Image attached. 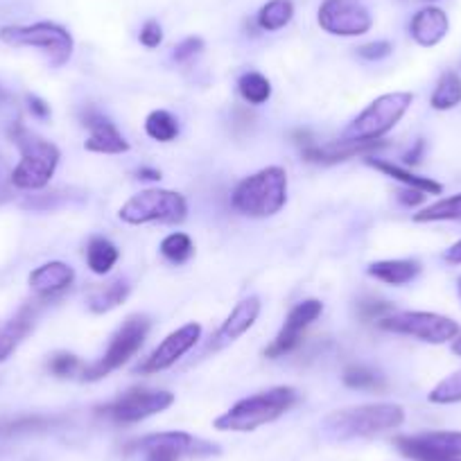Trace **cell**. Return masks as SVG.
Listing matches in <instances>:
<instances>
[{"label":"cell","mask_w":461,"mask_h":461,"mask_svg":"<svg viewBox=\"0 0 461 461\" xmlns=\"http://www.w3.org/2000/svg\"><path fill=\"white\" fill-rule=\"evenodd\" d=\"M299 401V393L292 387H272L256 396L242 398L236 405L217 416L212 428L220 432H254L263 425L274 423Z\"/></svg>","instance_id":"1"},{"label":"cell","mask_w":461,"mask_h":461,"mask_svg":"<svg viewBox=\"0 0 461 461\" xmlns=\"http://www.w3.org/2000/svg\"><path fill=\"white\" fill-rule=\"evenodd\" d=\"M405 423V410L396 402H371V405L346 407L332 411L323 420V432L337 441L375 437Z\"/></svg>","instance_id":"2"},{"label":"cell","mask_w":461,"mask_h":461,"mask_svg":"<svg viewBox=\"0 0 461 461\" xmlns=\"http://www.w3.org/2000/svg\"><path fill=\"white\" fill-rule=\"evenodd\" d=\"M10 136L21 149V161L12 172V185L19 190H43L59 166L61 154L57 145L25 130L23 125L12 127Z\"/></svg>","instance_id":"3"},{"label":"cell","mask_w":461,"mask_h":461,"mask_svg":"<svg viewBox=\"0 0 461 461\" xmlns=\"http://www.w3.org/2000/svg\"><path fill=\"white\" fill-rule=\"evenodd\" d=\"M287 202V172L281 166H269L247 176L230 194V203L245 217H272Z\"/></svg>","instance_id":"4"},{"label":"cell","mask_w":461,"mask_h":461,"mask_svg":"<svg viewBox=\"0 0 461 461\" xmlns=\"http://www.w3.org/2000/svg\"><path fill=\"white\" fill-rule=\"evenodd\" d=\"M411 102H414L411 93H384V95L375 97L356 121L341 131L339 140H344V143L380 140L402 121V115L407 113Z\"/></svg>","instance_id":"5"},{"label":"cell","mask_w":461,"mask_h":461,"mask_svg":"<svg viewBox=\"0 0 461 461\" xmlns=\"http://www.w3.org/2000/svg\"><path fill=\"white\" fill-rule=\"evenodd\" d=\"M127 224H181L188 217V202L184 194L166 188H148L127 199L118 211Z\"/></svg>","instance_id":"6"},{"label":"cell","mask_w":461,"mask_h":461,"mask_svg":"<svg viewBox=\"0 0 461 461\" xmlns=\"http://www.w3.org/2000/svg\"><path fill=\"white\" fill-rule=\"evenodd\" d=\"M0 41L14 48H37L46 52L55 68L68 64L75 41L68 30L52 21H39L32 25H7L0 30Z\"/></svg>","instance_id":"7"},{"label":"cell","mask_w":461,"mask_h":461,"mask_svg":"<svg viewBox=\"0 0 461 461\" xmlns=\"http://www.w3.org/2000/svg\"><path fill=\"white\" fill-rule=\"evenodd\" d=\"M149 332V319L145 314H131L122 321V326L115 330V335L111 337L109 348H106L104 356L95 362V365L86 366L84 369L82 378L86 383H95V380L106 378L111 371L121 369L122 365L131 360L136 353L140 351L145 337Z\"/></svg>","instance_id":"8"},{"label":"cell","mask_w":461,"mask_h":461,"mask_svg":"<svg viewBox=\"0 0 461 461\" xmlns=\"http://www.w3.org/2000/svg\"><path fill=\"white\" fill-rule=\"evenodd\" d=\"M378 328L396 335L416 337L428 344H446L461 332L459 323L437 312H392L378 321Z\"/></svg>","instance_id":"9"},{"label":"cell","mask_w":461,"mask_h":461,"mask_svg":"<svg viewBox=\"0 0 461 461\" xmlns=\"http://www.w3.org/2000/svg\"><path fill=\"white\" fill-rule=\"evenodd\" d=\"M175 402V393L166 389L131 387L115 398L111 405L102 407V414L109 416L115 423H139L154 414H161Z\"/></svg>","instance_id":"10"},{"label":"cell","mask_w":461,"mask_h":461,"mask_svg":"<svg viewBox=\"0 0 461 461\" xmlns=\"http://www.w3.org/2000/svg\"><path fill=\"white\" fill-rule=\"evenodd\" d=\"M317 23L332 37H362L374 28V16L360 0H323Z\"/></svg>","instance_id":"11"},{"label":"cell","mask_w":461,"mask_h":461,"mask_svg":"<svg viewBox=\"0 0 461 461\" xmlns=\"http://www.w3.org/2000/svg\"><path fill=\"white\" fill-rule=\"evenodd\" d=\"M131 450L143 452L145 461H179L185 455H212L217 447L188 432H158L131 443Z\"/></svg>","instance_id":"12"},{"label":"cell","mask_w":461,"mask_h":461,"mask_svg":"<svg viewBox=\"0 0 461 461\" xmlns=\"http://www.w3.org/2000/svg\"><path fill=\"white\" fill-rule=\"evenodd\" d=\"M396 447L414 461H450L461 456V432H423L398 437Z\"/></svg>","instance_id":"13"},{"label":"cell","mask_w":461,"mask_h":461,"mask_svg":"<svg viewBox=\"0 0 461 461\" xmlns=\"http://www.w3.org/2000/svg\"><path fill=\"white\" fill-rule=\"evenodd\" d=\"M321 312H323V305L321 301L317 299H308L296 303L294 308L290 310V314H287L285 323H283L276 339L265 348V357L276 360V357H283L287 356V353L294 351L296 346L301 344V339H303L305 328H308L312 321H317V319L321 317Z\"/></svg>","instance_id":"14"},{"label":"cell","mask_w":461,"mask_h":461,"mask_svg":"<svg viewBox=\"0 0 461 461\" xmlns=\"http://www.w3.org/2000/svg\"><path fill=\"white\" fill-rule=\"evenodd\" d=\"M199 339H202V326L194 321L185 323L179 330L170 332V335L149 353V357H145V362L139 366V371L148 375L170 369V366H175L190 348H194V344H197Z\"/></svg>","instance_id":"15"},{"label":"cell","mask_w":461,"mask_h":461,"mask_svg":"<svg viewBox=\"0 0 461 461\" xmlns=\"http://www.w3.org/2000/svg\"><path fill=\"white\" fill-rule=\"evenodd\" d=\"M305 140H296L301 145V157L310 163H339L348 161L356 157H369V154L378 152L384 145L383 140H366V143H344V140H335L330 145H317L303 134Z\"/></svg>","instance_id":"16"},{"label":"cell","mask_w":461,"mask_h":461,"mask_svg":"<svg viewBox=\"0 0 461 461\" xmlns=\"http://www.w3.org/2000/svg\"><path fill=\"white\" fill-rule=\"evenodd\" d=\"M82 125L91 130L84 148L95 154H125L130 152V140L118 131V127L97 111L88 109L82 118Z\"/></svg>","instance_id":"17"},{"label":"cell","mask_w":461,"mask_h":461,"mask_svg":"<svg viewBox=\"0 0 461 461\" xmlns=\"http://www.w3.org/2000/svg\"><path fill=\"white\" fill-rule=\"evenodd\" d=\"M260 310H263V303H260L258 296H247L242 299L236 308L230 310V314L226 317V321L221 323L220 330L212 337L211 348L217 351V348H224V346L233 344L236 339H240L260 317Z\"/></svg>","instance_id":"18"},{"label":"cell","mask_w":461,"mask_h":461,"mask_svg":"<svg viewBox=\"0 0 461 461\" xmlns=\"http://www.w3.org/2000/svg\"><path fill=\"white\" fill-rule=\"evenodd\" d=\"M447 30H450V21L447 14L438 7H425V10L416 12L414 19L410 23V34L420 48H434L446 39Z\"/></svg>","instance_id":"19"},{"label":"cell","mask_w":461,"mask_h":461,"mask_svg":"<svg viewBox=\"0 0 461 461\" xmlns=\"http://www.w3.org/2000/svg\"><path fill=\"white\" fill-rule=\"evenodd\" d=\"M28 281L34 294L48 299V296L59 294V292L68 290L73 285L75 269L70 265L61 263V260H52V263H46L34 269Z\"/></svg>","instance_id":"20"},{"label":"cell","mask_w":461,"mask_h":461,"mask_svg":"<svg viewBox=\"0 0 461 461\" xmlns=\"http://www.w3.org/2000/svg\"><path fill=\"white\" fill-rule=\"evenodd\" d=\"M37 319V310L32 305H23L14 317L7 321V326L0 330V362H5L12 353L16 351V346L30 335Z\"/></svg>","instance_id":"21"},{"label":"cell","mask_w":461,"mask_h":461,"mask_svg":"<svg viewBox=\"0 0 461 461\" xmlns=\"http://www.w3.org/2000/svg\"><path fill=\"white\" fill-rule=\"evenodd\" d=\"M371 278L387 285H407L420 274V265L416 260H378L366 269Z\"/></svg>","instance_id":"22"},{"label":"cell","mask_w":461,"mask_h":461,"mask_svg":"<svg viewBox=\"0 0 461 461\" xmlns=\"http://www.w3.org/2000/svg\"><path fill=\"white\" fill-rule=\"evenodd\" d=\"M366 166L375 167V170H380L383 175L392 176V179L401 181V184H405L407 188H414V190H420V193L425 194H441L443 193V185L438 184V181L429 179V176H420V175H414V172L405 170V167L396 166V163L392 161H380V158H366Z\"/></svg>","instance_id":"23"},{"label":"cell","mask_w":461,"mask_h":461,"mask_svg":"<svg viewBox=\"0 0 461 461\" xmlns=\"http://www.w3.org/2000/svg\"><path fill=\"white\" fill-rule=\"evenodd\" d=\"M130 292L131 285L127 283V278H115V281L106 283V285L91 292V296H88V310L95 314L111 312V310H115L121 303H125Z\"/></svg>","instance_id":"24"},{"label":"cell","mask_w":461,"mask_h":461,"mask_svg":"<svg viewBox=\"0 0 461 461\" xmlns=\"http://www.w3.org/2000/svg\"><path fill=\"white\" fill-rule=\"evenodd\" d=\"M118 258H121V251H118V247H115L113 242L106 240V238H93V240L88 242L86 265L93 274H97V276L109 274L111 269L115 267V263H118Z\"/></svg>","instance_id":"25"},{"label":"cell","mask_w":461,"mask_h":461,"mask_svg":"<svg viewBox=\"0 0 461 461\" xmlns=\"http://www.w3.org/2000/svg\"><path fill=\"white\" fill-rule=\"evenodd\" d=\"M429 104L437 111H447L455 109L456 104H461V77L452 70L441 75V79L434 86L432 97H429Z\"/></svg>","instance_id":"26"},{"label":"cell","mask_w":461,"mask_h":461,"mask_svg":"<svg viewBox=\"0 0 461 461\" xmlns=\"http://www.w3.org/2000/svg\"><path fill=\"white\" fill-rule=\"evenodd\" d=\"M294 16V5L292 0H269L267 5L260 7L258 25L265 32H276L283 30Z\"/></svg>","instance_id":"27"},{"label":"cell","mask_w":461,"mask_h":461,"mask_svg":"<svg viewBox=\"0 0 461 461\" xmlns=\"http://www.w3.org/2000/svg\"><path fill=\"white\" fill-rule=\"evenodd\" d=\"M145 134L157 143H172L179 136V122L170 111L157 109L145 121Z\"/></svg>","instance_id":"28"},{"label":"cell","mask_w":461,"mask_h":461,"mask_svg":"<svg viewBox=\"0 0 461 461\" xmlns=\"http://www.w3.org/2000/svg\"><path fill=\"white\" fill-rule=\"evenodd\" d=\"M450 220H461V193L446 199H438V202L429 203L428 208H423V211H419L414 215V221H419V224Z\"/></svg>","instance_id":"29"},{"label":"cell","mask_w":461,"mask_h":461,"mask_svg":"<svg viewBox=\"0 0 461 461\" xmlns=\"http://www.w3.org/2000/svg\"><path fill=\"white\" fill-rule=\"evenodd\" d=\"M238 88H240V95L245 97V102L249 104H265V102L272 97V84L265 75L260 73H245L238 82Z\"/></svg>","instance_id":"30"},{"label":"cell","mask_w":461,"mask_h":461,"mask_svg":"<svg viewBox=\"0 0 461 461\" xmlns=\"http://www.w3.org/2000/svg\"><path fill=\"white\" fill-rule=\"evenodd\" d=\"M346 387L351 389H366V392H378V389H384V378L375 371L366 369V366H348L341 375Z\"/></svg>","instance_id":"31"},{"label":"cell","mask_w":461,"mask_h":461,"mask_svg":"<svg viewBox=\"0 0 461 461\" xmlns=\"http://www.w3.org/2000/svg\"><path fill=\"white\" fill-rule=\"evenodd\" d=\"M161 254L166 256L170 263L181 265L185 263V260H190V256L194 254V245L193 240H190V236L176 230V233H170V236L161 242Z\"/></svg>","instance_id":"32"},{"label":"cell","mask_w":461,"mask_h":461,"mask_svg":"<svg viewBox=\"0 0 461 461\" xmlns=\"http://www.w3.org/2000/svg\"><path fill=\"white\" fill-rule=\"evenodd\" d=\"M428 401L434 405H452V402H461V371L443 378L432 392L428 393Z\"/></svg>","instance_id":"33"},{"label":"cell","mask_w":461,"mask_h":461,"mask_svg":"<svg viewBox=\"0 0 461 461\" xmlns=\"http://www.w3.org/2000/svg\"><path fill=\"white\" fill-rule=\"evenodd\" d=\"M48 369H50V374H55L57 378H68V375H75L82 369V362H79V357L73 356V353H57V356H52L50 362H48Z\"/></svg>","instance_id":"34"},{"label":"cell","mask_w":461,"mask_h":461,"mask_svg":"<svg viewBox=\"0 0 461 461\" xmlns=\"http://www.w3.org/2000/svg\"><path fill=\"white\" fill-rule=\"evenodd\" d=\"M392 312H396V310H393V305L387 303V301H365V303L360 305V314L366 321H380V319L387 317V314Z\"/></svg>","instance_id":"35"},{"label":"cell","mask_w":461,"mask_h":461,"mask_svg":"<svg viewBox=\"0 0 461 461\" xmlns=\"http://www.w3.org/2000/svg\"><path fill=\"white\" fill-rule=\"evenodd\" d=\"M392 50H393V46L389 41H371V43H365V46L357 48V55L366 61H378V59H384V57L392 55Z\"/></svg>","instance_id":"36"},{"label":"cell","mask_w":461,"mask_h":461,"mask_svg":"<svg viewBox=\"0 0 461 461\" xmlns=\"http://www.w3.org/2000/svg\"><path fill=\"white\" fill-rule=\"evenodd\" d=\"M203 50V41L199 37H188L184 39V41L179 43V46L175 48V52H172V57H175L176 61H188L193 59L194 55H199V52Z\"/></svg>","instance_id":"37"},{"label":"cell","mask_w":461,"mask_h":461,"mask_svg":"<svg viewBox=\"0 0 461 461\" xmlns=\"http://www.w3.org/2000/svg\"><path fill=\"white\" fill-rule=\"evenodd\" d=\"M140 43H143L145 48H158L163 43V30L161 25H158V21H148V23L143 25V30H140Z\"/></svg>","instance_id":"38"},{"label":"cell","mask_w":461,"mask_h":461,"mask_svg":"<svg viewBox=\"0 0 461 461\" xmlns=\"http://www.w3.org/2000/svg\"><path fill=\"white\" fill-rule=\"evenodd\" d=\"M398 199H401V203H405V206H419V203L425 202V193H420V190H414V188H407L402 190V193H398Z\"/></svg>","instance_id":"39"},{"label":"cell","mask_w":461,"mask_h":461,"mask_svg":"<svg viewBox=\"0 0 461 461\" xmlns=\"http://www.w3.org/2000/svg\"><path fill=\"white\" fill-rule=\"evenodd\" d=\"M28 104H30V111H32V115H37V118H41V121H46L48 115H50V106H48L46 102L41 100V97L30 95V97H28Z\"/></svg>","instance_id":"40"},{"label":"cell","mask_w":461,"mask_h":461,"mask_svg":"<svg viewBox=\"0 0 461 461\" xmlns=\"http://www.w3.org/2000/svg\"><path fill=\"white\" fill-rule=\"evenodd\" d=\"M443 258H446L450 265H461V240H456L455 245L447 247V251L443 254Z\"/></svg>","instance_id":"41"},{"label":"cell","mask_w":461,"mask_h":461,"mask_svg":"<svg viewBox=\"0 0 461 461\" xmlns=\"http://www.w3.org/2000/svg\"><path fill=\"white\" fill-rule=\"evenodd\" d=\"M420 154H423V140H419V143H416V148L411 149V152L405 154V163H419Z\"/></svg>","instance_id":"42"},{"label":"cell","mask_w":461,"mask_h":461,"mask_svg":"<svg viewBox=\"0 0 461 461\" xmlns=\"http://www.w3.org/2000/svg\"><path fill=\"white\" fill-rule=\"evenodd\" d=\"M139 179L158 181V179H161V172H158V170H152V167H140V170H139Z\"/></svg>","instance_id":"43"},{"label":"cell","mask_w":461,"mask_h":461,"mask_svg":"<svg viewBox=\"0 0 461 461\" xmlns=\"http://www.w3.org/2000/svg\"><path fill=\"white\" fill-rule=\"evenodd\" d=\"M452 353L461 357V332L455 337V339H452Z\"/></svg>","instance_id":"44"},{"label":"cell","mask_w":461,"mask_h":461,"mask_svg":"<svg viewBox=\"0 0 461 461\" xmlns=\"http://www.w3.org/2000/svg\"><path fill=\"white\" fill-rule=\"evenodd\" d=\"M5 100V91H3V88H0V102Z\"/></svg>","instance_id":"45"},{"label":"cell","mask_w":461,"mask_h":461,"mask_svg":"<svg viewBox=\"0 0 461 461\" xmlns=\"http://www.w3.org/2000/svg\"><path fill=\"white\" fill-rule=\"evenodd\" d=\"M5 197H7V193H3V190H0V202H3Z\"/></svg>","instance_id":"46"},{"label":"cell","mask_w":461,"mask_h":461,"mask_svg":"<svg viewBox=\"0 0 461 461\" xmlns=\"http://www.w3.org/2000/svg\"><path fill=\"white\" fill-rule=\"evenodd\" d=\"M450 461H461V456H459V459H450Z\"/></svg>","instance_id":"47"}]
</instances>
